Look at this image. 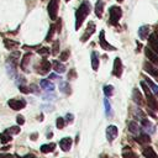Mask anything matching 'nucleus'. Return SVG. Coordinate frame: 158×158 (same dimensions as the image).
<instances>
[{"label": "nucleus", "instance_id": "obj_1", "mask_svg": "<svg viewBox=\"0 0 158 158\" xmlns=\"http://www.w3.org/2000/svg\"><path fill=\"white\" fill-rule=\"evenodd\" d=\"M90 12V4L89 1H83L81 5L75 11V30H79L81 23L84 22V20L86 19V16Z\"/></svg>", "mask_w": 158, "mask_h": 158}, {"label": "nucleus", "instance_id": "obj_2", "mask_svg": "<svg viewBox=\"0 0 158 158\" xmlns=\"http://www.w3.org/2000/svg\"><path fill=\"white\" fill-rule=\"evenodd\" d=\"M109 14H110V23L116 26L122 16V10L120 6H111L110 10H109Z\"/></svg>", "mask_w": 158, "mask_h": 158}, {"label": "nucleus", "instance_id": "obj_3", "mask_svg": "<svg viewBox=\"0 0 158 158\" xmlns=\"http://www.w3.org/2000/svg\"><path fill=\"white\" fill-rule=\"evenodd\" d=\"M58 9H59V0H51L48 6H47V10H48V15H49V17L52 20L57 19Z\"/></svg>", "mask_w": 158, "mask_h": 158}, {"label": "nucleus", "instance_id": "obj_4", "mask_svg": "<svg viewBox=\"0 0 158 158\" xmlns=\"http://www.w3.org/2000/svg\"><path fill=\"white\" fill-rule=\"evenodd\" d=\"M51 67H52V64L47 59H42L40 62V64L36 67V72L38 74H41V75H44V74H47L51 70Z\"/></svg>", "mask_w": 158, "mask_h": 158}, {"label": "nucleus", "instance_id": "obj_5", "mask_svg": "<svg viewBox=\"0 0 158 158\" xmlns=\"http://www.w3.org/2000/svg\"><path fill=\"white\" fill-rule=\"evenodd\" d=\"M95 28H96L95 23H94L93 21H90V22L88 23V26H86L85 31H84V35L80 37V41H81V42H86V41L90 38V36H91V35H94Z\"/></svg>", "mask_w": 158, "mask_h": 158}, {"label": "nucleus", "instance_id": "obj_6", "mask_svg": "<svg viewBox=\"0 0 158 158\" xmlns=\"http://www.w3.org/2000/svg\"><path fill=\"white\" fill-rule=\"evenodd\" d=\"M7 104L12 110H16V111H19L26 106V101L23 99H10L7 101Z\"/></svg>", "mask_w": 158, "mask_h": 158}, {"label": "nucleus", "instance_id": "obj_7", "mask_svg": "<svg viewBox=\"0 0 158 158\" xmlns=\"http://www.w3.org/2000/svg\"><path fill=\"white\" fill-rule=\"evenodd\" d=\"M112 74L117 78H121L122 75V62L121 59L117 57L114 59V65H112Z\"/></svg>", "mask_w": 158, "mask_h": 158}, {"label": "nucleus", "instance_id": "obj_8", "mask_svg": "<svg viewBox=\"0 0 158 158\" xmlns=\"http://www.w3.org/2000/svg\"><path fill=\"white\" fill-rule=\"evenodd\" d=\"M141 127H142L143 132H146V133H153L156 131V127L153 126V123L146 117H143L141 120Z\"/></svg>", "mask_w": 158, "mask_h": 158}, {"label": "nucleus", "instance_id": "obj_9", "mask_svg": "<svg viewBox=\"0 0 158 158\" xmlns=\"http://www.w3.org/2000/svg\"><path fill=\"white\" fill-rule=\"evenodd\" d=\"M117 133H118V131H117V127L115 125L107 126V128H106V138H107V141L110 143L114 142V139L117 137Z\"/></svg>", "mask_w": 158, "mask_h": 158}, {"label": "nucleus", "instance_id": "obj_10", "mask_svg": "<svg viewBox=\"0 0 158 158\" xmlns=\"http://www.w3.org/2000/svg\"><path fill=\"white\" fill-rule=\"evenodd\" d=\"M99 42H100L101 48L105 49V51H115V49H116L114 46H111V44L105 40V32H104V30H102V31L100 32V35H99Z\"/></svg>", "mask_w": 158, "mask_h": 158}, {"label": "nucleus", "instance_id": "obj_11", "mask_svg": "<svg viewBox=\"0 0 158 158\" xmlns=\"http://www.w3.org/2000/svg\"><path fill=\"white\" fill-rule=\"evenodd\" d=\"M144 54H146L147 59H149V62H151V63H153V64L158 65V54H157V53H154L149 47H144Z\"/></svg>", "mask_w": 158, "mask_h": 158}, {"label": "nucleus", "instance_id": "obj_12", "mask_svg": "<svg viewBox=\"0 0 158 158\" xmlns=\"http://www.w3.org/2000/svg\"><path fill=\"white\" fill-rule=\"evenodd\" d=\"M143 69H144L148 74H151L152 77H154V78L158 79V69L153 65V63H151V62H144V63H143Z\"/></svg>", "mask_w": 158, "mask_h": 158}, {"label": "nucleus", "instance_id": "obj_13", "mask_svg": "<svg viewBox=\"0 0 158 158\" xmlns=\"http://www.w3.org/2000/svg\"><path fill=\"white\" fill-rule=\"evenodd\" d=\"M72 143H73V139L70 137H65V138H62L59 141V147L63 152H68L72 147Z\"/></svg>", "mask_w": 158, "mask_h": 158}, {"label": "nucleus", "instance_id": "obj_14", "mask_svg": "<svg viewBox=\"0 0 158 158\" xmlns=\"http://www.w3.org/2000/svg\"><path fill=\"white\" fill-rule=\"evenodd\" d=\"M146 98H147V105H148V107L151 110H153L154 112H157L158 111V101H157V99L153 96V94L147 95Z\"/></svg>", "mask_w": 158, "mask_h": 158}, {"label": "nucleus", "instance_id": "obj_15", "mask_svg": "<svg viewBox=\"0 0 158 158\" xmlns=\"http://www.w3.org/2000/svg\"><path fill=\"white\" fill-rule=\"evenodd\" d=\"M148 47H149L154 53L158 54V40L156 38L154 35H149V36H148Z\"/></svg>", "mask_w": 158, "mask_h": 158}, {"label": "nucleus", "instance_id": "obj_16", "mask_svg": "<svg viewBox=\"0 0 158 158\" xmlns=\"http://www.w3.org/2000/svg\"><path fill=\"white\" fill-rule=\"evenodd\" d=\"M132 99H133V101H135L137 105H142V104H143V95L141 94L139 89L133 88V90H132Z\"/></svg>", "mask_w": 158, "mask_h": 158}, {"label": "nucleus", "instance_id": "obj_17", "mask_svg": "<svg viewBox=\"0 0 158 158\" xmlns=\"http://www.w3.org/2000/svg\"><path fill=\"white\" fill-rule=\"evenodd\" d=\"M128 131L131 133H133L135 136H138L141 132H142V128L139 127V125L136 122V121H130L128 122Z\"/></svg>", "mask_w": 158, "mask_h": 158}, {"label": "nucleus", "instance_id": "obj_18", "mask_svg": "<svg viewBox=\"0 0 158 158\" xmlns=\"http://www.w3.org/2000/svg\"><path fill=\"white\" fill-rule=\"evenodd\" d=\"M142 153H143V156H144L146 158H158V156H157V153L154 152V149H153L152 147H149V146L143 147V148H142Z\"/></svg>", "mask_w": 158, "mask_h": 158}, {"label": "nucleus", "instance_id": "obj_19", "mask_svg": "<svg viewBox=\"0 0 158 158\" xmlns=\"http://www.w3.org/2000/svg\"><path fill=\"white\" fill-rule=\"evenodd\" d=\"M6 72L11 78H15L16 77V64L10 60H6Z\"/></svg>", "mask_w": 158, "mask_h": 158}, {"label": "nucleus", "instance_id": "obj_20", "mask_svg": "<svg viewBox=\"0 0 158 158\" xmlns=\"http://www.w3.org/2000/svg\"><path fill=\"white\" fill-rule=\"evenodd\" d=\"M41 88L44 90V91H53L54 90V84L51 83L48 79H42L41 83H40Z\"/></svg>", "mask_w": 158, "mask_h": 158}, {"label": "nucleus", "instance_id": "obj_21", "mask_svg": "<svg viewBox=\"0 0 158 158\" xmlns=\"http://www.w3.org/2000/svg\"><path fill=\"white\" fill-rule=\"evenodd\" d=\"M31 58H32V53H26L25 56H23V58H22V60H21V69L25 72H27L28 69V63L31 62Z\"/></svg>", "mask_w": 158, "mask_h": 158}, {"label": "nucleus", "instance_id": "obj_22", "mask_svg": "<svg viewBox=\"0 0 158 158\" xmlns=\"http://www.w3.org/2000/svg\"><path fill=\"white\" fill-rule=\"evenodd\" d=\"M148 35H149V26L143 25V26H141L138 28V37L141 40H146L148 37Z\"/></svg>", "mask_w": 158, "mask_h": 158}, {"label": "nucleus", "instance_id": "obj_23", "mask_svg": "<svg viewBox=\"0 0 158 158\" xmlns=\"http://www.w3.org/2000/svg\"><path fill=\"white\" fill-rule=\"evenodd\" d=\"M59 89L65 95H69L72 93V86H70V84L68 81H60L59 83Z\"/></svg>", "mask_w": 158, "mask_h": 158}, {"label": "nucleus", "instance_id": "obj_24", "mask_svg": "<svg viewBox=\"0 0 158 158\" xmlns=\"http://www.w3.org/2000/svg\"><path fill=\"white\" fill-rule=\"evenodd\" d=\"M102 12H104V2L102 0H96V4H95V14L99 19L102 17Z\"/></svg>", "mask_w": 158, "mask_h": 158}, {"label": "nucleus", "instance_id": "obj_25", "mask_svg": "<svg viewBox=\"0 0 158 158\" xmlns=\"http://www.w3.org/2000/svg\"><path fill=\"white\" fill-rule=\"evenodd\" d=\"M137 142H139V143H149L151 142V138H149V135L148 133H146V132H141L138 136H136V138H135Z\"/></svg>", "mask_w": 158, "mask_h": 158}, {"label": "nucleus", "instance_id": "obj_26", "mask_svg": "<svg viewBox=\"0 0 158 158\" xmlns=\"http://www.w3.org/2000/svg\"><path fill=\"white\" fill-rule=\"evenodd\" d=\"M143 80L147 83V85L149 86V89L152 90V93H154L156 95H158V85L156 83H153L148 77H143Z\"/></svg>", "mask_w": 158, "mask_h": 158}, {"label": "nucleus", "instance_id": "obj_27", "mask_svg": "<svg viewBox=\"0 0 158 158\" xmlns=\"http://www.w3.org/2000/svg\"><path fill=\"white\" fill-rule=\"evenodd\" d=\"M91 68L95 72L99 68V54H98V52H93L91 53Z\"/></svg>", "mask_w": 158, "mask_h": 158}, {"label": "nucleus", "instance_id": "obj_28", "mask_svg": "<svg viewBox=\"0 0 158 158\" xmlns=\"http://www.w3.org/2000/svg\"><path fill=\"white\" fill-rule=\"evenodd\" d=\"M56 148V143H47V144H42L41 146V152L42 153H51L53 152Z\"/></svg>", "mask_w": 158, "mask_h": 158}, {"label": "nucleus", "instance_id": "obj_29", "mask_svg": "<svg viewBox=\"0 0 158 158\" xmlns=\"http://www.w3.org/2000/svg\"><path fill=\"white\" fill-rule=\"evenodd\" d=\"M52 65H53V68L57 73H63L65 70V67H64V64H62L60 60H53Z\"/></svg>", "mask_w": 158, "mask_h": 158}, {"label": "nucleus", "instance_id": "obj_30", "mask_svg": "<svg viewBox=\"0 0 158 158\" xmlns=\"http://www.w3.org/2000/svg\"><path fill=\"white\" fill-rule=\"evenodd\" d=\"M4 46L7 48V49H14L19 46V42L16 41H12V40H9V38H5L4 40Z\"/></svg>", "mask_w": 158, "mask_h": 158}, {"label": "nucleus", "instance_id": "obj_31", "mask_svg": "<svg viewBox=\"0 0 158 158\" xmlns=\"http://www.w3.org/2000/svg\"><path fill=\"white\" fill-rule=\"evenodd\" d=\"M122 156H123V158H137V156L131 151L130 147H125L122 149Z\"/></svg>", "mask_w": 158, "mask_h": 158}, {"label": "nucleus", "instance_id": "obj_32", "mask_svg": "<svg viewBox=\"0 0 158 158\" xmlns=\"http://www.w3.org/2000/svg\"><path fill=\"white\" fill-rule=\"evenodd\" d=\"M54 31H56V23L51 25V27H49V30H48V33H47V36H46V41H47V42H51V41H52V37H53V35H54Z\"/></svg>", "mask_w": 158, "mask_h": 158}, {"label": "nucleus", "instance_id": "obj_33", "mask_svg": "<svg viewBox=\"0 0 158 158\" xmlns=\"http://www.w3.org/2000/svg\"><path fill=\"white\" fill-rule=\"evenodd\" d=\"M102 91H104L105 96L109 98V96H111V95L114 94V86H112V85H105V86L102 88Z\"/></svg>", "mask_w": 158, "mask_h": 158}, {"label": "nucleus", "instance_id": "obj_34", "mask_svg": "<svg viewBox=\"0 0 158 158\" xmlns=\"http://www.w3.org/2000/svg\"><path fill=\"white\" fill-rule=\"evenodd\" d=\"M0 141L2 142V143H7V142H10L11 141V135L9 133V132H2V133H0Z\"/></svg>", "mask_w": 158, "mask_h": 158}, {"label": "nucleus", "instance_id": "obj_35", "mask_svg": "<svg viewBox=\"0 0 158 158\" xmlns=\"http://www.w3.org/2000/svg\"><path fill=\"white\" fill-rule=\"evenodd\" d=\"M37 53H38V54H41L42 57H48V56H49V53H51V51H49V48H48V47H40V48L37 49Z\"/></svg>", "mask_w": 158, "mask_h": 158}, {"label": "nucleus", "instance_id": "obj_36", "mask_svg": "<svg viewBox=\"0 0 158 158\" xmlns=\"http://www.w3.org/2000/svg\"><path fill=\"white\" fill-rule=\"evenodd\" d=\"M133 116L136 117V118H138V120H142L143 117H146V115H144V112L139 109V107H136L135 110H133Z\"/></svg>", "mask_w": 158, "mask_h": 158}, {"label": "nucleus", "instance_id": "obj_37", "mask_svg": "<svg viewBox=\"0 0 158 158\" xmlns=\"http://www.w3.org/2000/svg\"><path fill=\"white\" fill-rule=\"evenodd\" d=\"M69 54H70V52H69L68 49L63 51V52L59 54V60H60V62H65V60L69 58Z\"/></svg>", "mask_w": 158, "mask_h": 158}, {"label": "nucleus", "instance_id": "obj_38", "mask_svg": "<svg viewBox=\"0 0 158 158\" xmlns=\"http://www.w3.org/2000/svg\"><path fill=\"white\" fill-rule=\"evenodd\" d=\"M141 86H142V89H143V91H144L146 96H147V95H151V94H152V91L149 90V86L147 85V83H146L144 80H142V81H141Z\"/></svg>", "mask_w": 158, "mask_h": 158}, {"label": "nucleus", "instance_id": "obj_39", "mask_svg": "<svg viewBox=\"0 0 158 158\" xmlns=\"http://www.w3.org/2000/svg\"><path fill=\"white\" fill-rule=\"evenodd\" d=\"M58 52H59V41H54L53 46H52V54L56 56V54H58Z\"/></svg>", "mask_w": 158, "mask_h": 158}, {"label": "nucleus", "instance_id": "obj_40", "mask_svg": "<svg viewBox=\"0 0 158 158\" xmlns=\"http://www.w3.org/2000/svg\"><path fill=\"white\" fill-rule=\"evenodd\" d=\"M6 132H9L10 135H17V133H20V127L19 126H12V127L7 128Z\"/></svg>", "mask_w": 158, "mask_h": 158}, {"label": "nucleus", "instance_id": "obj_41", "mask_svg": "<svg viewBox=\"0 0 158 158\" xmlns=\"http://www.w3.org/2000/svg\"><path fill=\"white\" fill-rule=\"evenodd\" d=\"M64 123H65V120H64L63 117H58V118H57V121H56L57 128H59V130H62V128L64 127Z\"/></svg>", "mask_w": 158, "mask_h": 158}, {"label": "nucleus", "instance_id": "obj_42", "mask_svg": "<svg viewBox=\"0 0 158 158\" xmlns=\"http://www.w3.org/2000/svg\"><path fill=\"white\" fill-rule=\"evenodd\" d=\"M104 105H105V112H106V115H110L111 106H110V102H109L107 99H104Z\"/></svg>", "mask_w": 158, "mask_h": 158}, {"label": "nucleus", "instance_id": "obj_43", "mask_svg": "<svg viewBox=\"0 0 158 158\" xmlns=\"http://www.w3.org/2000/svg\"><path fill=\"white\" fill-rule=\"evenodd\" d=\"M28 89H30V93H35V94H40V89H38V86H37L36 84H31V85L28 86Z\"/></svg>", "mask_w": 158, "mask_h": 158}, {"label": "nucleus", "instance_id": "obj_44", "mask_svg": "<svg viewBox=\"0 0 158 158\" xmlns=\"http://www.w3.org/2000/svg\"><path fill=\"white\" fill-rule=\"evenodd\" d=\"M19 89H20L21 93H25V94H28V93H30V89H28V86H26V85H19Z\"/></svg>", "mask_w": 158, "mask_h": 158}, {"label": "nucleus", "instance_id": "obj_45", "mask_svg": "<svg viewBox=\"0 0 158 158\" xmlns=\"http://www.w3.org/2000/svg\"><path fill=\"white\" fill-rule=\"evenodd\" d=\"M56 20H57L56 30H57V32H60V28H62V19H56Z\"/></svg>", "mask_w": 158, "mask_h": 158}, {"label": "nucleus", "instance_id": "obj_46", "mask_svg": "<svg viewBox=\"0 0 158 158\" xmlns=\"http://www.w3.org/2000/svg\"><path fill=\"white\" fill-rule=\"evenodd\" d=\"M74 78H77V73H75L74 69H70V72L68 73V79L72 80V79H74Z\"/></svg>", "mask_w": 158, "mask_h": 158}, {"label": "nucleus", "instance_id": "obj_47", "mask_svg": "<svg viewBox=\"0 0 158 158\" xmlns=\"http://www.w3.org/2000/svg\"><path fill=\"white\" fill-rule=\"evenodd\" d=\"M16 121H17V123H19V125H23V123H25V118H23V116H22V115H17Z\"/></svg>", "mask_w": 158, "mask_h": 158}, {"label": "nucleus", "instance_id": "obj_48", "mask_svg": "<svg viewBox=\"0 0 158 158\" xmlns=\"http://www.w3.org/2000/svg\"><path fill=\"white\" fill-rule=\"evenodd\" d=\"M73 118H74V116H73L72 114H67V115H65V120H67L68 122H73Z\"/></svg>", "mask_w": 158, "mask_h": 158}, {"label": "nucleus", "instance_id": "obj_49", "mask_svg": "<svg viewBox=\"0 0 158 158\" xmlns=\"http://www.w3.org/2000/svg\"><path fill=\"white\" fill-rule=\"evenodd\" d=\"M0 158H15V157L11 156V154H9V153H2V154L0 156Z\"/></svg>", "mask_w": 158, "mask_h": 158}, {"label": "nucleus", "instance_id": "obj_50", "mask_svg": "<svg viewBox=\"0 0 158 158\" xmlns=\"http://www.w3.org/2000/svg\"><path fill=\"white\" fill-rule=\"evenodd\" d=\"M49 79H52V80H57V79H60L57 74H54V73H52L51 75H49Z\"/></svg>", "mask_w": 158, "mask_h": 158}, {"label": "nucleus", "instance_id": "obj_51", "mask_svg": "<svg viewBox=\"0 0 158 158\" xmlns=\"http://www.w3.org/2000/svg\"><path fill=\"white\" fill-rule=\"evenodd\" d=\"M22 158H36V156H35V154H31V153H28V154H25Z\"/></svg>", "mask_w": 158, "mask_h": 158}, {"label": "nucleus", "instance_id": "obj_52", "mask_svg": "<svg viewBox=\"0 0 158 158\" xmlns=\"http://www.w3.org/2000/svg\"><path fill=\"white\" fill-rule=\"evenodd\" d=\"M23 81H26V80H25L22 77H19V79H17V81H16V83H17V85H20V83H23Z\"/></svg>", "mask_w": 158, "mask_h": 158}, {"label": "nucleus", "instance_id": "obj_53", "mask_svg": "<svg viewBox=\"0 0 158 158\" xmlns=\"http://www.w3.org/2000/svg\"><path fill=\"white\" fill-rule=\"evenodd\" d=\"M154 36H156V38L158 40V23H157V26H156V30H154Z\"/></svg>", "mask_w": 158, "mask_h": 158}, {"label": "nucleus", "instance_id": "obj_54", "mask_svg": "<svg viewBox=\"0 0 158 158\" xmlns=\"http://www.w3.org/2000/svg\"><path fill=\"white\" fill-rule=\"evenodd\" d=\"M37 136H38V133H33V135H31V139H32V141L37 139Z\"/></svg>", "mask_w": 158, "mask_h": 158}, {"label": "nucleus", "instance_id": "obj_55", "mask_svg": "<svg viewBox=\"0 0 158 158\" xmlns=\"http://www.w3.org/2000/svg\"><path fill=\"white\" fill-rule=\"evenodd\" d=\"M148 114H149V115H151V116H152L153 118H157V116H156V115L153 114V111H151V110H149V111H148Z\"/></svg>", "mask_w": 158, "mask_h": 158}, {"label": "nucleus", "instance_id": "obj_56", "mask_svg": "<svg viewBox=\"0 0 158 158\" xmlns=\"http://www.w3.org/2000/svg\"><path fill=\"white\" fill-rule=\"evenodd\" d=\"M9 148H10V146H4V147H2V148H0V149H1V151H7Z\"/></svg>", "mask_w": 158, "mask_h": 158}, {"label": "nucleus", "instance_id": "obj_57", "mask_svg": "<svg viewBox=\"0 0 158 158\" xmlns=\"http://www.w3.org/2000/svg\"><path fill=\"white\" fill-rule=\"evenodd\" d=\"M122 1H123V0H117V2H122Z\"/></svg>", "mask_w": 158, "mask_h": 158}, {"label": "nucleus", "instance_id": "obj_58", "mask_svg": "<svg viewBox=\"0 0 158 158\" xmlns=\"http://www.w3.org/2000/svg\"><path fill=\"white\" fill-rule=\"evenodd\" d=\"M101 158H107V157H106V156H104V157H101Z\"/></svg>", "mask_w": 158, "mask_h": 158}, {"label": "nucleus", "instance_id": "obj_59", "mask_svg": "<svg viewBox=\"0 0 158 158\" xmlns=\"http://www.w3.org/2000/svg\"><path fill=\"white\" fill-rule=\"evenodd\" d=\"M65 1H69V0H65Z\"/></svg>", "mask_w": 158, "mask_h": 158}, {"label": "nucleus", "instance_id": "obj_60", "mask_svg": "<svg viewBox=\"0 0 158 158\" xmlns=\"http://www.w3.org/2000/svg\"><path fill=\"white\" fill-rule=\"evenodd\" d=\"M43 1H44V0H43Z\"/></svg>", "mask_w": 158, "mask_h": 158}]
</instances>
